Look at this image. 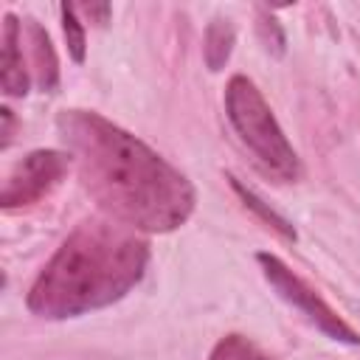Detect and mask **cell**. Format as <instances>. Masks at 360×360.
Segmentation results:
<instances>
[{
    "label": "cell",
    "instance_id": "7c38bea8",
    "mask_svg": "<svg viewBox=\"0 0 360 360\" xmlns=\"http://www.w3.org/2000/svg\"><path fill=\"white\" fill-rule=\"evenodd\" d=\"M256 31H259L262 45H264V48H267L273 56H281V53H284V45H287L284 31H281L278 20H276L273 14H267L264 8H259V22H256Z\"/></svg>",
    "mask_w": 360,
    "mask_h": 360
},
{
    "label": "cell",
    "instance_id": "4fadbf2b",
    "mask_svg": "<svg viewBox=\"0 0 360 360\" xmlns=\"http://www.w3.org/2000/svg\"><path fill=\"white\" fill-rule=\"evenodd\" d=\"M84 11H87V17H96L98 25H104L110 20V6L107 3H90V6H84Z\"/></svg>",
    "mask_w": 360,
    "mask_h": 360
},
{
    "label": "cell",
    "instance_id": "52a82bcc",
    "mask_svg": "<svg viewBox=\"0 0 360 360\" xmlns=\"http://www.w3.org/2000/svg\"><path fill=\"white\" fill-rule=\"evenodd\" d=\"M28 37H31V53H34V65H37V82L45 93H51L59 82V62H56L51 37L37 20H28Z\"/></svg>",
    "mask_w": 360,
    "mask_h": 360
},
{
    "label": "cell",
    "instance_id": "277c9868",
    "mask_svg": "<svg viewBox=\"0 0 360 360\" xmlns=\"http://www.w3.org/2000/svg\"><path fill=\"white\" fill-rule=\"evenodd\" d=\"M256 262L264 273V278L270 281V287L292 307L298 309L318 332H323L329 340H338V343H346V346H357L360 343V335L301 278L295 276L278 256L273 253H256Z\"/></svg>",
    "mask_w": 360,
    "mask_h": 360
},
{
    "label": "cell",
    "instance_id": "5b68a950",
    "mask_svg": "<svg viewBox=\"0 0 360 360\" xmlns=\"http://www.w3.org/2000/svg\"><path fill=\"white\" fill-rule=\"evenodd\" d=\"M70 160L73 158L68 152H59V149H34V152H28L11 169L6 186H3V194H0V205L3 208H20V205L39 202L68 174Z\"/></svg>",
    "mask_w": 360,
    "mask_h": 360
},
{
    "label": "cell",
    "instance_id": "30bf717a",
    "mask_svg": "<svg viewBox=\"0 0 360 360\" xmlns=\"http://www.w3.org/2000/svg\"><path fill=\"white\" fill-rule=\"evenodd\" d=\"M208 360H273L270 354H264L253 340H248L245 335H225Z\"/></svg>",
    "mask_w": 360,
    "mask_h": 360
},
{
    "label": "cell",
    "instance_id": "5bb4252c",
    "mask_svg": "<svg viewBox=\"0 0 360 360\" xmlns=\"http://www.w3.org/2000/svg\"><path fill=\"white\" fill-rule=\"evenodd\" d=\"M0 115H3V149H6V146H8V141H11L14 118H11V110H8V107H3V110H0Z\"/></svg>",
    "mask_w": 360,
    "mask_h": 360
},
{
    "label": "cell",
    "instance_id": "9c48e42d",
    "mask_svg": "<svg viewBox=\"0 0 360 360\" xmlns=\"http://www.w3.org/2000/svg\"><path fill=\"white\" fill-rule=\"evenodd\" d=\"M228 180H231V188H233V191L239 194V200L245 202V208L256 211V214H259V219H262L264 225H270V228H273L278 236H284V239L295 242V236H298V233H295V228H292V225H290V222H287L281 214H276L270 205H264V200H259V197H256L250 188H245V186H242L236 177H228Z\"/></svg>",
    "mask_w": 360,
    "mask_h": 360
},
{
    "label": "cell",
    "instance_id": "8992f818",
    "mask_svg": "<svg viewBox=\"0 0 360 360\" xmlns=\"http://www.w3.org/2000/svg\"><path fill=\"white\" fill-rule=\"evenodd\" d=\"M3 90L6 96L28 93V73L22 65V28L14 14L3 17Z\"/></svg>",
    "mask_w": 360,
    "mask_h": 360
},
{
    "label": "cell",
    "instance_id": "3957f363",
    "mask_svg": "<svg viewBox=\"0 0 360 360\" xmlns=\"http://www.w3.org/2000/svg\"><path fill=\"white\" fill-rule=\"evenodd\" d=\"M225 112L239 141L248 146L256 166L267 177L278 183H292L301 177V163L292 143L287 141L264 96L248 76H231L225 87Z\"/></svg>",
    "mask_w": 360,
    "mask_h": 360
},
{
    "label": "cell",
    "instance_id": "7a4b0ae2",
    "mask_svg": "<svg viewBox=\"0 0 360 360\" xmlns=\"http://www.w3.org/2000/svg\"><path fill=\"white\" fill-rule=\"evenodd\" d=\"M146 264L149 245L132 228L84 219L39 270L25 307L48 321L110 307L143 278Z\"/></svg>",
    "mask_w": 360,
    "mask_h": 360
},
{
    "label": "cell",
    "instance_id": "ba28073f",
    "mask_svg": "<svg viewBox=\"0 0 360 360\" xmlns=\"http://www.w3.org/2000/svg\"><path fill=\"white\" fill-rule=\"evenodd\" d=\"M233 39H236V34H233L231 20L217 17V20L208 22V28H205V42H202V56H205L208 70L217 73V70L225 68V62L231 59V51H233Z\"/></svg>",
    "mask_w": 360,
    "mask_h": 360
},
{
    "label": "cell",
    "instance_id": "8fae6325",
    "mask_svg": "<svg viewBox=\"0 0 360 360\" xmlns=\"http://www.w3.org/2000/svg\"><path fill=\"white\" fill-rule=\"evenodd\" d=\"M62 31H65V42H68V51H70V59L73 62H84V25L76 14V6L70 3H62Z\"/></svg>",
    "mask_w": 360,
    "mask_h": 360
},
{
    "label": "cell",
    "instance_id": "6da1fadb",
    "mask_svg": "<svg viewBox=\"0 0 360 360\" xmlns=\"http://www.w3.org/2000/svg\"><path fill=\"white\" fill-rule=\"evenodd\" d=\"M56 129L87 194L121 225L169 233L194 214L197 194L186 174L141 138L93 110H65Z\"/></svg>",
    "mask_w": 360,
    "mask_h": 360
}]
</instances>
